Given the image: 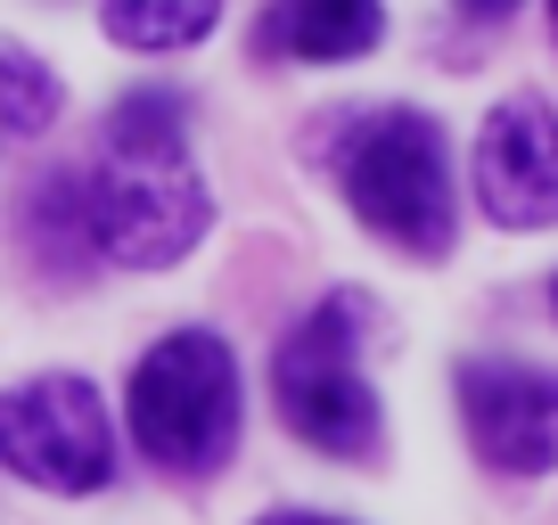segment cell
Masks as SVG:
<instances>
[{"label": "cell", "mask_w": 558, "mask_h": 525, "mask_svg": "<svg viewBox=\"0 0 558 525\" xmlns=\"http://www.w3.org/2000/svg\"><path fill=\"white\" fill-rule=\"evenodd\" d=\"M74 197H83L90 255L123 262V271H165L206 239L214 197L190 164V132H181L173 90H132L107 115L99 164L74 173Z\"/></svg>", "instance_id": "obj_1"}, {"label": "cell", "mask_w": 558, "mask_h": 525, "mask_svg": "<svg viewBox=\"0 0 558 525\" xmlns=\"http://www.w3.org/2000/svg\"><path fill=\"white\" fill-rule=\"evenodd\" d=\"M132 443L173 476H206L239 443V362L214 329H173L140 353L123 394Z\"/></svg>", "instance_id": "obj_2"}, {"label": "cell", "mask_w": 558, "mask_h": 525, "mask_svg": "<svg viewBox=\"0 0 558 525\" xmlns=\"http://www.w3.org/2000/svg\"><path fill=\"white\" fill-rule=\"evenodd\" d=\"M337 181H345L353 213L402 255H444L452 246V157L444 132L418 107H378L345 132L337 148Z\"/></svg>", "instance_id": "obj_3"}, {"label": "cell", "mask_w": 558, "mask_h": 525, "mask_svg": "<svg viewBox=\"0 0 558 525\" xmlns=\"http://www.w3.org/2000/svg\"><path fill=\"white\" fill-rule=\"evenodd\" d=\"M353 345H362V296H329L271 353V403L288 419V436L337 460H362L378 443V403L353 369Z\"/></svg>", "instance_id": "obj_4"}, {"label": "cell", "mask_w": 558, "mask_h": 525, "mask_svg": "<svg viewBox=\"0 0 558 525\" xmlns=\"http://www.w3.org/2000/svg\"><path fill=\"white\" fill-rule=\"evenodd\" d=\"M0 468L41 492H99L116 476V427L90 378H25L0 394Z\"/></svg>", "instance_id": "obj_5"}, {"label": "cell", "mask_w": 558, "mask_h": 525, "mask_svg": "<svg viewBox=\"0 0 558 525\" xmlns=\"http://www.w3.org/2000/svg\"><path fill=\"white\" fill-rule=\"evenodd\" d=\"M476 197L501 230H550L558 222V107L550 99H501L476 132Z\"/></svg>", "instance_id": "obj_6"}, {"label": "cell", "mask_w": 558, "mask_h": 525, "mask_svg": "<svg viewBox=\"0 0 558 525\" xmlns=\"http://www.w3.org/2000/svg\"><path fill=\"white\" fill-rule=\"evenodd\" d=\"M460 419L485 468L542 476L558 468V378L518 362H469L460 369Z\"/></svg>", "instance_id": "obj_7"}, {"label": "cell", "mask_w": 558, "mask_h": 525, "mask_svg": "<svg viewBox=\"0 0 558 525\" xmlns=\"http://www.w3.org/2000/svg\"><path fill=\"white\" fill-rule=\"evenodd\" d=\"M386 9L378 0H271L263 9V50L304 58V66H345V58L378 50Z\"/></svg>", "instance_id": "obj_8"}, {"label": "cell", "mask_w": 558, "mask_h": 525, "mask_svg": "<svg viewBox=\"0 0 558 525\" xmlns=\"http://www.w3.org/2000/svg\"><path fill=\"white\" fill-rule=\"evenodd\" d=\"M214 17H222V0H99L107 41L123 50H190L214 34Z\"/></svg>", "instance_id": "obj_9"}, {"label": "cell", "mask_w": 558, "mask_h": 525, "mask_svg": "<svg viewBox=\"0 0 558 525\" xmlns=\"http://www.w3.org/2000/svg\"><path fill=\"white\" fill-rule=\"evenodd\" d=\"M50 115H58V74L0 41V141H34V132H50Z\"/></svg>", "instance_id": "obj_10"}, {"label": "cell", "mask_w": 558, "mask_h": 525, "mask_svg": "<svg viewBox=\"0 0 558 525\" xmlns=\"http://www.w3.org/2000/svg\"><path fill=\"white\" fill-rule=\"evenodd\" d=\"M263 525H345V517H313V509H271Z\"/></svg>", "instance_id": "obj_11"}, {"label": "cell", "mask_w": 558, "mask_h": 525, "mask_svg": "<svg viewBox=\"0 0 558 525\" xmlns=\"http://www.w3.org/2000/svg\"><path fill=\"white\" fill-rule=\"evenodd\" d=\"M469 9H485V17H493V9H518V0H469Z\"/></svg>", "instance_id": "obj_12"}, {"label": "cell", "mask_w": 558, "mask_h": 525, "mask_svg": "<svg viewBox=\"0 0 558 525\" xmlns=\"http://www.w3.org/2000/svg\"><path fill=\"white\" fill-rule=\"evenodd\" d=\"M550 34H558V0H550Z\"/></svg>", "instance_id": "obj_13"}, {"label": "cell", "mask_w": 558, "mask_h": 525, "mask_svg": "<svg viewBox=\"0 0 558 525\" xmlns=\"http://www.w3.org/2000/svg\"><path fill=\"white\" fill-rule=\"evenodd\" d=\"M550 304H558V280H550Z\"/></svg>", "instance_id": "obj_14"}]
</instances>
